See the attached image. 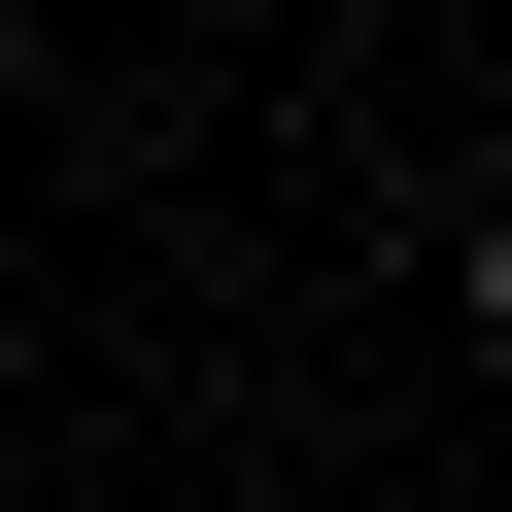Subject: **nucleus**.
Returning a JSON list of instances; mask_svg holds the SVG:
<instances>
[{
    "instance_id": "nucleus-1",
    "label": "nucleus",
    "mask_w": 512,
    "mask_h": 512,
    "mask_svg": "<svg viewBox=\"0 0 512 512\" xmlns=\"http://www.w3.org/2000/svg\"><path fill=\"white\" fill-rule=\"evenodd\" d=\"M478 342H512V205H478Z\"/></svg>"
}]
</instances>
